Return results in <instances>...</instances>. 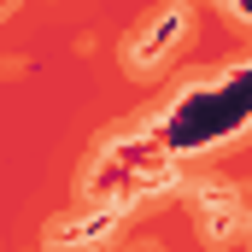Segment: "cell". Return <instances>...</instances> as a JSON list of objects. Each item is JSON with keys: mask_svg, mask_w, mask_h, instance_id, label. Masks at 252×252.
I'll list each match as a JSON object with an SVG mask.
<instances>
[{"mask_svg": "<svg viewBox=\"0 0 252 252\" xmlns=\"http://www.w3.org/2000/svg\"><path fill=\"white\" fill-rule=\"evenodd\" d=\"M199 211H205L211 241H229V235H235V223H241V199H235L229 188H205V193H199Z\"/></svg>", "mask_w": 252, "mask_h": 252, "instance_id": "cell-1", "label": "cell"}, {"mask_svg": "<svg viewBox=\"0 0 252 252\" xmlns=\"http://www.w3.org/2000/svg\"><path fill=\"white\" fill-rule=\"evenodd\" d=\"M182 35V12H164L158 24H153V35H141L135 41V53H129V64H158L164 53H170V41Z\"/></svg>", "mask_w": 252, "mask_h": 252, "instance_id": "cell-2", "label": "cell"}]
</instances>
